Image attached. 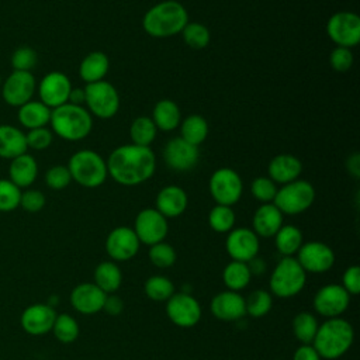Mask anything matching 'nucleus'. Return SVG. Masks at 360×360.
Listing matches in <instances>:
<instances>
[{
	"mask_svg": "<svg viewBox=\"0 0 360 360\" xmlns=\"http://www.w3.org/2000/svg\"><path fill=\"white\" fill-rule=\"evenodd\" d=\"M105 163L108 176L122 186H138L149 180L156 170V156L150 146L135 143L115 148Z\"/></svg>",
	"mask_w": 360,
	"mask_h": 360,
	"instance_id": "1",
	"label": "nucleus"
},
{
	"mask_svg": "<svg viewBox=\"0 0 360 360\" xmlns=\"http://www.w3.org/2000/svg\"><path fill=\"white\" fill-rule=\"evenodd\" d=\"M188 22L186 7L176 0H165L152 6L142 18L146 34L155 38H166L180 34Z\"/></svg>",
	"mask_w": 360,
	"mask_h": 360,
	"instance_id": "2",
	"label": "nucleus"
},
{
	"mask_svg": "<svg viewBox=\"0 0 360 360\" xmlns=\"http://www.w3.org/2000/svg\"><path fill=\"white\" fill-rule=\"evenodd\" d=\"M353 328L346 319L339 316L328 318L318 326L312 346L321 359L333 360L349 350L353 343Z\"/></svg>",
	"mask_w": 360,
	"mask_h": 360,
	"instance_id": "3",
	"label": "nucleus"
},
{
	"mask_svg": "<svg viewBox=\"0 0 360 360\" xmlns=\"http://www.w3.org/2000/svg\"><path fill=\"white\" fill-rule=\"evenodd\" d=\"M51 131L65 141L84 139L91 128L93 118L89 110L83 105H75L65 103L51 111Z\"/></svg>",
	"mask_w": 360,
	"mask_h": 360,
	"instance_id": "4",
	"label": "nucleus"
},
{
	"mask_svg": "<svg viewBox=\"0 0 360 360\" xmlns=\"http://www.w3.org/2000/svg\"><path fill=\"white\" fill-rule=\"evenodd\" d=\"M68 169L72 180L86 188L101 186L108 176L105 160L91 149H80L75 152L68 162Z\"/></svg>",
	"mask_w": 360,
	"mask_h": 360,
	"instance_id": "5",
	"label": "nucleus"
},
{
	"mask_svg": "<svg viewBox=\"0 0 360 360\" xmlns=\"http://www.w3.org/2000/svg\"><path fill=\"white\" fill-rule=\"evenodd\" d=\"M307 273L292 256H284L270 277V290L280 298L297 295L305 285Z\"/></svg>",
	"mask_w": 360,
	"mask_h": 360,
	"instance_id": "6",
	"label": "nucleus"
},
{
	"mask_svg": "<svg viewBox=\"0 0 360 360\" xmlns=\"http://www.w3.org/2000/svg\"><path fill=\"white\" fill-rule=\"evenodd\" d=\"M315 201V188L307 180H294L277 188L273 204L281 214L297 215L307 211Z\"/></svg>",
	"mask_w": 360,
	"mask_h": 360,
	"instance_id": "7",
	"label": "nucleus"
},
{
	"mask_svg": "<svg viewBox=\"0 0 360 360\" xmlns=\"http://www.w3.org/2000/svg\"><path fill=\"white\" fill-rule=\"evenodd\" d=\"M86 108L97 118H112L120 108V96L115 87L107 80L89 83L84 86Z\"/></svg>",
	"mask_w": 360,
	"mask_h": 360,
	"instance_id": "8",
	"label": "nucleus"
},
{
	"mask_svg": "<svg viewBox=\"0 0 360 360\" xmlns=\"http://www.w3.org/2000/svg\"><path fill=\"white\" fill-rule=\"evenodd\" d=\"M208 188L217 204L232 207L242 197L243 183L236 170L221 167L211 174Z\"/></svg>",
	"mask_w": 360,
	"mask_h": 360,
	"instance_id": "9",
	"label": "nucleus"
},
{
	"mask_svg": "<svg viewBox=\"0 0 360 360\" xmlns=\"http://www.w3.org/2000/svg\"><path fill=\"white\" fill-rule=\"evenodd\" d=\"M326 34L336 46L350 49L360 42V17L353 11H338L326 22Z\"/></svg>",
	"mask_w": 360,
	"mask_h": 360,
	"instance_id": "10",
	"label": "nucleus"
},
{
	"mask_svg": "<svg viewBox=\"0 0 360 360\" xmlns=\"http://www.w3.org/2000/svg\"><path fill=\"white\" fill-rule=\"evenodd\" d=\"M37 91V80L31 72L13 70L1 83V97L11 107H21L32 100Z\"/></svg>",
	"mask_w": 360,
	"mask_h": 360,
	"instance_id": "11",
	"label": "nucleus"
},
{
	"mask_svg": "<svg viewBox=\"0 0 360 360\" xmlns=\"http://www.w3.org/2000/svg\"><path fill=\"white\" fill-rule=\"evenodd\" d=\"M132 229L141 243L152 246L163 242L166 238L169 232L167 218L163 217L156 208H145L138 212Z\"/></svg>",
	"mask_w": 360,
	"mask_h": 360,
	"instance_id": "12",
	"label": "nucleus"
},
{
	"mask_svg": "<svg viewBox=\"0 0 360 360\" xmlns=\"http://www.w3.org/2000/svg\"><path fill=\"white\" fill-rule=\"evenodd\" d=\"M70 90H72L70 79L63 72H59V70L46 73L41 79V82L37 84V93L39 96V101H42L51 110L68 103Z\"/></svg>",
	"mask_w": 360,
	"mask_h": 360,
	"instance_id": "13",
	"label": "nucleus"
},
{
	"mask_svg": "<svg viewBox=\"0 0 360 360\" xmlns=\"http://www.w3.org/2000/svg\"><path fill=\"white\" fill-rule=\"evenodd\" d=\"M166 314L174 325L191 328L201 319V307L193 295L177 292L166 301Z\"/></svg>",
	"mask_w": 360,
	"mask_h": 360,
	"instance_id": "14",
	"label": "nucleus"
},
{
	"mask_svg": "<svg viewBox=\"0 0 360 360\" xmlns=\"http://www.w3.org/2000/svg\"><path fill=\"white\" fill-rule=\"evenodd\" d=\"M297 262L305 273H325L333 266L335 253L323 242H307L298 249Z\"/></svg>",
	"mask_w": 360,
	"mask_h": 360,
	"instance_id": "15",
	"label": "nucleus"
},
{
	"mask_svg": "<svg viewBox=\"0 0 360 360\" xmlns=\"http://www.w3.org/2000/svg\"><path fill=\"white\" fill-rule=\"evenodd\" d=\"M349 301L350 295L342 285L328 284L316 291L314 297V308L325 318H336L346 311Z\"/></svg>",
	"mask_w": 360,
	"mask_h": 360,
	"instance_id": "16",
	"label": "nucleus"
},
{
	"mask_svg": "<svg viewBox=\"0 0 360 360\" xmlns=\"http://www.w3.org/2000/svg\"><path fill=\"white\" fill-rule=\"evenodd\" d=\"M200 158L198 146H194L180 136L172 138L163 148L165 163L176 172L191 170Z\"/></svg>",
	"mask_w": 360,
	"mask_h": 360,
	"instance_id": "17",
	"label": "nucleus"
},
{
	"mask_svg": "<svg viewBox=\"0 0 360 360\" xmlns=\"http://www.w3.org/2000/svg\"><path fill=\"white\" fill-rule=\"evenodd\" d=\"M139 239L132 228L117 226L105 239V250L112 260L125 262L132 259L139 250Z\"/></svg>",
	"mask_w": 360,
	"mask_h": 360,
	"instance_id": "18",
	"label": "nucleus"
},
{
	"mask_svg": "<svg viewBox=\"0 0 360 360\" xmlns=\"http://www.w3.org/2000/svg\"><path fill=\"white\" fill-rule=\"evenodd\" d=\"M225 248L232 260L248 263L257 256L259 236L252 229L233 228L226 236Z\"/></svg>",
	"mask_w": 360,
	"mask_h": 360,
	"instance_id": "19",
	"label": "nucleus"
},
{
	"mask_svg": "<svg viewBox=\"0 0 360 360\" xmlns=\"http://www.w3.org/2000/svg\"><path fill=\"white\" fill-rule=\"evenodd\" d=\"M56 318L55 309L48 304H32L27 307L21 314L22 329L32 336L45 335L52 330Z\"/></svg>",
	"mask_w": 360,
	"mask_h": 360,
	"instance_id": "20",
	"label": "nucleus"
},
{
	"mask_svg": "<svg viewBox=\"0 0 360 360\" xmlns=\"http://www.w3.org/2000/svg\"><path fill=\"white\" fill-rule=\"evenodd\" d=\"M107 294L94 283H82L70 292L72 307L84 315H91L103 309Z\"/></svg>",
	"mask_w": 360,
	"mask_h": 360,
	"instance_id": "21",
	"label": "nucleus"
},
{
	"mask_svg": "<svg viewBox=\"0 0 360 360\" xmlns=\"http://www.w3.org/2000/svg\"><path fill=\"white\" fill-rule=\"evenodd\" d=\"M212 315L221 321H238L246 315L245 298L238 291H221L210 304Z\"/></svg>",
	"mask_w": 360,
	"mask_h": 360,
	"instance_id": "22",
	"label": "nucleus"
},
{
	"mask_svg": "<svg viewBox=\"0 0 360 360\" xmlns=\"http://www.w3.org/2000/svg\"><path fill=\"white\" fill-rule=\"evenodd\" d=\"M188 204L186 191L176 186H165L156 195V210L166 218H176L181 215Z\"/></svg>",
	"mask_w": 360,
	"mask_h": 360,
	"instance_id": "23",
	"label": "nucleus"
},
{
	"mask_svg": "<svg viewBox=\"0 0 360 360\" xmlns=\"http://www.w3.org/2000/svg\"><path fill=\"white\" fill-rule=\"evenodd\" d=\"M267 173L274 183H280L283 186L300 177L302 173V163L297 156L290 153H280L270 160Z\"/></svg>",
	"mask_w": 360,
	"mask_h": 360,
	"instance_id": "24",
	"label": "nucleus"
},
{
	"mask_svg": "<svg viewBox=\"0 0 360 360\" xmlns=\"http://www.w3.org/2000/svg\"><path fill=\"white\" fill-rule=\"evenodd\" d=\"M252 225H253L252 231L257 236H262V238L274 236L277 231L283 226V214L273 202L262 204L255 211Z\"/></svg>",
	"mask_w": 360,
	"mask_h": 360,
	"instance_id": "25",
	"label": "nucleus"
},
{
	"mask_svg": "<svg viewBox=\"0 0 360 360\" xmlns=\"http://www.w3.org/2000/svg\"><path fill=\"white\" fill-rule=\"evenodd\" d=\"M38 177V163L28 152L10 160L8 179L21 190L30 188Z\"/></svg>",
	"mask_w": 360,
	"mask_h": 360,
	"instance_id": "26",
	"label": "nucleus"
},
{
	"mask_svg": "<svg viewBox=\"0 0 360 360\" xmlns=\"http://www.w3.org/2000/svg\"><path fill=\"white\" fill-rule=\"evenodd\" d=\"M28 152L25 132L10 124H0V158L14 159Z\"/></svg>",
	"mask_w": 360,
	"mask_h": 360,
	"instance_id": "27",
	"label": "nucleus"
},
{
	"mask_svg": "<svg viewBox=\"0 0 360 360\" xmlns=\"http://www.w3.org/2000/svg\"><path fill=\"white\" fill-rule=\"evenodd\" d=\"M110 69V60L108 56L101 51L90 52L83 58V60L79 65V75L83 82L96 83L100 80H104L105 75Z\"/></svg>",
	"mask_w": 360,
	"mask_h": 360,
	"instance_id": "28",
	"label": "nucleus"
},
{
	"mask_svg": "<svg viewBox=\"0 0 360 360\" xmlns=\"http://www.w3.org/2000/svg\"><path fill=\"white\" fill-rule=\"evenodd\" d=\"M51 108L39 100H30L28 103L18 107L17 117L20 124L25 129H34L46 127L51 120Z\"/></svg>",
	"mask_w": 360,
	"mask_h": 360,
	"instance_id": "29",
	"label": "nucleus"
},
{
	"mask_svg": "<svg viewBox=\"0 0 360 360\" xmlns=\"http://www.w3.org/2000/svg\"><path fill=\"white\" fill-rule=\"evenodd\" d=\"M150 118L155 122L158 129L163 132H169L176 129L180 125L181 112L179 105L173 100L163 98L155 104Z\"/></svg>",
	"mask_w": 360,
	"mask_h": 360,
	"instance_id": "30",
	"label": "nucleus"
},
{
	"mask_svg": "<svg viewBox=\"0 0 360 360\" xmlns=\"http://www.w3.org/2000/svg\"><path fill=\"white\" fill-rule=\"evenodd\" d=\"M180 138L194 146H200L208 135V122L200 114H191L180 122Z\"/></svg>",
	"mask_w": 360,
	"mask_h": 360,
	"instance_id": "31",
	"label": "nucleus"
},
{
	"mask_svg": "<svg viewBox=\"0 0 360 360\" xmlns=\"http://www.w3.org/2000/svg\"><path fill=\"white\" fill-rule=\"evenodd\" d=\"M122 274L114 262H101L94 270V284L105 294L114 292L120 288Z\"/></svg>",
	"mask_w": 360,
	"mask_h": 360,
	"instance_id": "32",
	"label": "nucleus"
},
{
	"mask_svg": "<svg viewBox=\"0 0 360 360\" xmlns=\"http://www.w3.org/2000/svg\"><path fill=\"white\" fill-rule=\"evenodd\" d=\"M274 243L283 256H292L304 243L302 233L294 225H283L274 235Z\"/></svg>",
	"mask_w": 360,
	"mask_h": 360,
	"instance_id": "33",
	"label": "nucleus"
},
{
	"mask_svg": "<svg viewBox=\"0 0 360 360\" xmlns=\"http://www.w3.org/2000/svg\"><path fill=\"white\" fill-rule=\"evenodd\" d=\"M250 277L252 274L249 271L248 263L236 262V260H232L231 263H228L222 273V280L231 291L243 290L249 284Z\"/></svg>",
	"mask_w": 360,
	"mask_h": 360,
	"instance_id": "34",
	"label": "nucleus"
},
{
	"mask_svg": "<svg viewBox=\"0 0 360 360\" xmlns=\"http://www.w3.org/2000/svg\"><path fill=\"white\" fill-rule=\"evenodd\" d=\"M158 134V128L150 117H136L129 127V136L132 143L141 146H150Z\"/></svg>",
	"mask_w": 360,
	"mask_h": 360,
	"instance_id": "35",
	"label": "nucleus"
},
{
	"mask_svg": "<svg viewBox=\"0 0 360 360\" xmlns=\"http://www.w3.org/2000/svg\"><path fill=\"white\" fill-rule=\"evenodd\" d=\"M318 326V321L311 312H300L292 319V332L302 345L312 343Z\"/></svg>",
	"mask_w": 360,
	"mask_h": 360,
	"instance_id": "36",
	"label": "nucleus"
},
{
	"mask_svg": "<svg viewBox=\"0 0 360 360\" xmlns=\"http://www.w3.org/2000/svg\"><path fill=\"white\" fill-rule=\"evenodd\" d=\"M235 212L232 207L217 204L208 214V224L211 229L218 233H225L233 229L235 226Z\"/></svg>",
	"mask_w": 360,
	"mask_h": 360,
	"instance_id": "37",
	"label": "nucleus"
},
{
	"mask_svg": "<svg viewBox=\"0 0 360 360\" xmlns=\"http://www.w3.org/2000/svg\"><path fill=\"white\" fill-rule=\"evenodd\" d=\"M52 332L59 342L72 343L79 336V325L73 316L68 314H60L55 318Z\"/></svg>",
	"mask_w": 360,
	"mask_h": 360,
	"instance_id": "38",
	"label": "nucleus"
},
{
	"mask_svg": "<svg viewBox=\"0 0 360 360\" xmlns=\"http://www.w3.org/2000/svg\"><path fill=\"white\" fill-rule=\"evenodd\" d=\"M145 294L153 301H167L174 294L173 283L165 276H152L145 283Z\"/></svg>",
	"mask_w": 360,
	"mask_h": 360,
	"instance_id": "39",
	"label": "nucleus"
},
{
	"mask_svg": "<svg viewBox=\"0 0 360 360\" xmlns=\"http://www.w3.org/2000/svg\"><path fill=\"white\" fill-rule=\"evenodd\" d=\"M271 304H273V300L269 291L255 290L245 300L246 314H249L252 318L264 316L271 309Z\"/></svg>",
	"mask_w": 360,
	"mask_h": 360,
	"instance_id": "40",
	"label": "nucleus"
},
{
	"mask_svg": "<svg viewBox=\"0 0 360 360\" xmlns=\"http://www.w3.org/2000/svg\"><path fill=\"white\" fill-rule=\"evenodd\" d=\"M184 42L193 49H202L210 44V30L201 22H187L181 31Z\"/></svg>",
	"mask_w": 360,
	"mask_h": 360,
	"instance_id": "41",
	"label": "nucleus"
},
{
	"mask_svg": "<svg viewBox=\"0 0 360 360\" xmlns=\"http://www.w3.org/2000/svg\"><path fill=\"white\" fill-rule=\"evenodd\" d=\"M21 188L10 179H0V212H10L20 207Z\"/></svg>",
	"mask_w": 360,
	"mask_h": 360,
	"instance_id": "42",
	"label": "nucleus"
},
{
	"mask_svg": "<svg viewBox=\"0 0 360 360\" xmlns=\"http://www.w3.org/2000/svg\"><path fill=\"white\" fill-rule=\"evenodd\" d=\"M38 62V55L34 48L28 45L18 46L11 53V66L13 70L18 72H31Z\"/></svg>",
	"mask_w": 360,
	"mask_h": 360,
	"instance_id": "43",
	"label": "nucleus"
},
{
	"mask_svg": "<svg viewBox=\"0 0 360 360\" xmlns=\"http://www.w3.org/2000/svg\"><path fill=\"white\" fill-rule=\"evenodd\" d=\"M250 193L255 197V200L267 204V202H273L276 193H277V186L276 183L267 176H262V177H256L252 184H250Z\"/></svg>",
	"mask_w": 360,
	"mask_h": 360,
	"instance_id": "44",
	"label": "nucleus"
},
{
	"mask_svg": "<svg viewBox=\"0 0 360 360\" xmlns=\"http://www.w3.org/2000/svg\"><path fill=\"white\" fill-rule=\"evenodd\" d=\"M149 259L150 262L159 267V269H166L174 264L176 262V252L172 245L159 242L150 246L149 249Z\"/></svg>",
	"mask_w": 360,
	"mask_h": 360,
	"instance_id": "45",
	"label": "nucleus"
},
{
	"mask_svg": "<svg viewBox=\"0 0 360 360\" xmlns=\"http://www.w3.org/2000/svg\"><path fill=\"white\" fill-rule=\"evenodd\" d=\"M25 141H27L28 149L44 150L51 146L53 141V132L48 127L28 129L25 132Z\"/></svg>",
	"mask_w": 360,
	"mask_h": 360,
	"instance_id": "46",
	"label": "nucleus"
},
{
	"mask_svg": "<svg viewBox=\"0 0 360 360\" xmlns=\"http://www.w3.org/2000/svg\"><path fill=\"white\" fill-rule=\"evenodd\" d=\"M70 181L72 176L68 166L55 165L49 167L45 173V183L52 190H63L70 184Z\"/></svg>",
	"mask_w": 360,
	"mask_h": 360,
	"instance_id": "47",
	"label": "nucleus"
},
{
	"mask_svg": "<svg viewBox=\"0 0 360 360\" xmlns=\"http://www.w3.org/2000/svg\"><path fill=\"white\" fill-rule=\"evenodd\" d=\"M45 195L42 191L35 190V188H27L21 191V198H20V207L28 212H38L45 207Z\"/></svg>",
	"mask_w": 360,
	"mask_h": 360,
	"instance_id": "48",
	"label": "nucleus"
},
{
	"mask_svg": "<svg viewBox=\"0 0 360 360\" xmlns=\"http://www.w3.org/2000/svg\"><path fill=\"white\" fill-rule=\"evenodd\" d=\"M329 62L330 66L336 70V72H347L354 62V56L352 53V51L349 48H343V46H336L329 56Z\"/></svg>",
	"mask_w": 360,
	"mask_h": 360,
	"instance_id": "49",
	"label": "nucleus"
},
{
	"mask_svg": "<svg viewBox=\"0 0 360 360\" xmlns=\"http://www.w3.org/2000/svg\"><path fill=\"white\" fill-rule=\"evenodd\" d=\"M342 287L349 292V295H357L360 292V267L350 266L345 270L342 276Z\"/></svg>",
	"mask_w": 360,
	"mask_h": 360,
	"instance_id": "50",
	"label": "nucleus"
},
{
	"mask_svg": "<svg viewBox=\"0 0 360 360\" xmlns=\"http://www.w3.org/2000/svg\"><path fill=\"white\" fill-rule=\"evenodd\" d=\"M103 309H104L108 315H112V316L120 315V314L122 312V309H124V301H122L118 295H114V294H112V295H108V294H107Z\"/></svg>",
	"mask_w": 360,
	"mask_h": 360,
	"instance_id": "51",
	"label": "nucleus"
},
{
	"mask_svg": "<svg viewBox=\"0 0 360 360\" xmlns=\"http://www.w3.org/2000/svg\"><path fill=\"white\" fill-rule=\"evenodd\" d=\"M292 360H321V356L318 354L312 345H301L295 350Z\"/></svg>",
	"mask_w": 360,
	"mask_h": 360,
	"instance_id": "52",
	"label": "nucleus"
},
{
	"mask_svg": "<svg viewBox=\"0 0 360 360\" xmlns=\"http://www.w3.org/2000/svg\"><path fill=\"white\" fill-rule=\"evenodd\" d=\"M86 100V94H84V87L79 89V87H72L70 94H69V100L68 103L75 104V105H83Z\"/></svg>",
	"mask_w": 360,
	"mask_h": 360,
	"instance_id": "53",
	"label": "nucleus"
},
{
	"mask_svg": "<svg viewBox=\"0 0 360 360\" xmlns=\"http://www.w3.org/2000/svg\"><path fill=\"white\" fill-rule=\"evenodd\" d=\"M248 267H249L250 274H262L266 270V263L263 259L255 256L253 259H250L248 262Z\"/></svg>",
	"mask_w": 360,
	"mask_h": 360,
	"instance_id": "54",
	"label": "nucleus"
},
{
	"mask_svg": "<svg viewBox=\"0 0 360 360\" xmlns=\"http://www.w3.org/2000/svg\"><path fill=\"white\" fill-rule=\"evenodd\" d=\"M347 169L356 179H359V176H360V156L357 153H354L353 156H350L347 159Z\"/></svg>",
	"mask_w": 360,
	"mask_h": 360,
	"instance_id": "55",
	"label": "nucleus"
},
{
	"mask_svg": "<svg viewBox=\"0 0 360 360\" xmlns=\"http://www.w3.org/2000/svg\"><path fill=\"white\" fill-rule=\"evenodd\" d=\"M1 83H3V79H1V75H0V89H1Z\"/></svg>",
	"mask_w": 360,
	"mask_h": 360,
	"instance_id": "56",
	"label": "nucleus"
}]
</instances>
